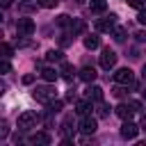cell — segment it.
<instances>
[{
  "instance_id": "obj_27",
  "label": "cell",
  "mask_w": 146,
  "mask_h": 146,
  "mask_svg": "<svg viewBox=\"0 0 146 146\" xmlns=\"http://www.w3.org/2000/svg\"><path fill=\"white\" fill-rule=\"evenodd\" d=\"M0 73H11V64L2 57H0Z\"/></svg>"
},
{
  "instance_id": "obj_35",
  "label": "cell",
  "mask_w": 146,
  "mask_h": 146,
  "mask_svg": "<svg viewBox=\"0 0 146 146\" xmlns=\"http://www.w3.org/2000/svg\"><path fill=\"white\" fill-rule=\"evenodd\" d=\"M141 75H144V78H146V64H144V71H141Z\"/></svg>"
},
{
  "instance_id": "obj_14",
  "label": "cell",
  "mask_w": 146,
  "mask_h": 146,
  "mask_svg": "<svg viewBox=\"0 0 146 146\" xmlns=\"http://www.w3.org/2000/svg\"><path fill=\"white\" fill-rule=\"evenodd\" d=\"M98 46H100L98 34H87V36H84V48H87V50H94V48H98Z\"/></svg>"
},
{
  "instance_id": "obj_18",
  "label": "cell",
  "mask_w": 146,
  "mask_h": 146,
  "mask_svg": "<svg viewBox=\"0 0 146 146\" xmlns=\"http://www.w3.org/2000/svg\"><path fill=\"white\" fill-rule=\"evenodd\" d=\"M46 59L48 62H64V52L62 50H48L46 52Z\"/></svg>"
},
{
  "instance_id": "obj_38",
  "label": "cell",
  "mask_w": 146,
  "mask_h": 146,
  "mask_svg": "<svg viewBox=\"0 0 146 146\" xmlns=\"http://www.w3.org/2000/svg\"><path fill=\"white\" fill-rule=\"evenodd\" d=\"M23 2H25V0H23Z\"/></svg>"
},
{
  "instance_id": "obj_28",
  "label": "cell",
  "mask_w": 146,
  "mask_h": 146,
  "mask_svg": "<svg viewBox=\"0 0 146 146\" xmlns=\"http://www.w3.org/2000/svg\"><path fill=\"white\" fill-rule=\"evenodd\" d=\"M128 5L135 7V9H144L146 7V0H128Z\"/></svg>"
},
{
  "instance_id": "obj_30",
  "label": "cell",
  "mask_w": 146,
  "mask_h": 146,
  "mask_svg": "<svg viewBox=\"0 0 146 146\" xmlns=\"http://www.w3.org/2000/svg\"><path fill=\"white\" fill-rule=\"evenodd\" d=\"M137 21H139L141 25H146V9H139V14H137Z\"/></svg>"
},
{
  "instance_id": "obj_15",
  "label": "cell",
  "mask_w": 146,
  "mask_h": 146,
  "mask_svg": "<svg viewBox=\"0 0 146 146\" xmlns=\"http://www.w3.org/2000/svg\"><path fill=\"white\" fill-rule=\"evenodd\" d=\"M39 75H41L46 82H55V80H57V71H55V68H50V66L41 68V71H39Z\"/></svg>"
},
{
  "instance_id": "obj_19",
  "label": "cell",
  "mask_w": 146,
  "mask_h": 146,
  "mask_svg": "<svg viewBox=\"0 0 146 146\" xmlns=\"http://www.w3.org/2000/svg\"><path fill=\"white\" fill-rule=\"evenodd\" d=\"M11 55H14V48H11L9 43H5V41H0V57H2V59H9Z\"/></svg>"
},
{
  "instance_id": "obj_37",
  "label": "cell",
  "mask_w": 146,
  "mask_h": 146,
  "mask_svg": "<svg viewBox=\"0 0 146 146\" xmlns=\"http://www.w3.org/2000/svg\"><path fill=\"white\" fill-rule=\"evenodd\" d=\"M0 21H2V14H0Z\"/></svg>"
},
{
  "instance_id": "obj_21",
  "label": "cell",
  "mask_w": 146,
  "mask_h": 146,
  "mask_svg": "<svg viewBox=\"0 0 146 146\" xmlns=\"http://www.w3.org/2000/svg\"><path fill=\"white\" fill-rule=\"evenodd\" d=\"M62 105H64L62 100H57V98H52V100L48 103V112H50V114H55V112H59V110H62Z\"/></svg>"
},
{
  "instance_id": "obj_29",
  "label": "cell",
  "mask_w": 146,
  "mask_h": 146,
  "mask_svg": "<svg viewBox=\"0 0 146 146\" xmlns=\"http://www.w3.org/2000/svg\"><path fill=\"white\" fill-rule=\"evenodd\" d=\"M71 41H73V39H71V32H66V34H62V39H59V43H62V46H68Z\"/></svg>"
},
{
  "instance_id": "obj_2",
  "label": "cell",
  "mask_w": 146,
  "mask_h": 146,
  "mask_svg": "<svg viewBox=\"0 0 146 146\" xmlns=\"http://www.w3.org/2000/svg\"><path fill=\"white\" fill-rule=\"evenodd\" d=\"M137 110H141V105H139V103H135V100H132V103H121V105L116 107V114L125 121V119H132V114H135Z\"/></svg>"
},
{
  "instance_id": "obj_36",
  "label": "cell",
  "mask_w": 146,
  "mask_h": 146,
  "mask_svg": "<svg viewBox=\"0 0 146 146\" xmlns=\"http://www.w3.org/2000/svg\"><path fill=\"white\" fill-rule=\"evenodd\" d=\"M141 96H144V100H146V89H144V91H141Z\"/></svg>"
},
{
  "instance_id": "obj_5",
  "label": "cell",
  "mask_w": 146,
  "mask_h": 146,
  "mask_svg": "<svg viewBox=\"0 0 146 146\" xmlns=\"http://www.w3.org/2000/svg\"><path fill=\"white\" fill-rule=\"evenodd\" d=\"M114 64H116V52L110 50V48H105L103 55H100V68L110 71V68H114Z\"/></svg>"
},
{
  "instance_id": "obj_1",
  "label": "cell",
  "mask_w": 146,
  "mask_h": 146,
  "mask_svg": "<svg viewBox=\"0 0 146 146\" xmlns=\"http://www.w3.org/2000/svg\"><path fill=\"white\" fill-rule=\"evenodd\" d=\"M32 96H34V100H39V103H50V100L57 96V91H55V87L43 84V87H36V89L32 91Z\"/></svg>"
},
{
  "instance_id": "obj_17",
  "label": "cell",
  "mask_w": 146,
  "mask_h": 146,
  "mask_svg": "<svg viewBox=\"0 0 146 146\" xmlns=\"http://www.w3.org/2000/svg\"><path fill=\"white\" fill-rule=\"evenodd\" d=\"M59 73H62L66 80H71V78H73V73H75V68H73V64H68V62H62V68H59Z\"/></svg>"
},
{
  "instance_id": "obj_32",
  "label": "cell",
  "mask_w": 146,
  "mask_h": 146,
  "mask_svg": "<svg viewBox=\"0 0 146 146\" xmlns=\"http://www.w3.org/2000/svg\"><path fill=\"white\" fill-rule=\"evenodd\" d=\"M32 82H34V75H32V73L23 75V84H32Z\"/></svg>"
},
{
  "instance_id": "obj_23",
  "label": "cell",
  "mask_w": 146,
  "mask_h": 146,
  "mask_svg": "<svg viewBox=\"0 0 146 146\" xmlns=\"http://www.w3.org/2000/svg\"><path fill=\"white\" fill-rule=\"evenodd\" d=\"M96 114H98V116H107V114H110V107H107V105H105L103 100H98V107H96Z\"/></svg>"
},
{
  "instance_id": "obj_22",
  "label": "cell",
  "mask_w": 146,
  "mask_h": 146,
  "mask_svg": "<svg viewBox=\"0 0 146 146\" xmlns=\"http://www.w3.org/2000/svg\"><path fill=\"white\" fill-rule=\"evenodd\" d=\"M112 36H114L116 41H125V27H114V30H112Z\"/></svg>"
},
{
  "instance_id": "obj_33",
  "label": "cell",
  "mask_w": 146,
  "mask_h": 146,
  "mask_svg": "<svg viewBox=\"0 0 146 146\" xmlns=\"http://www.w3.org/2000/svg\"><path fill=\"white\" fill-rule=\"evenodd\" d=\"M11 2H14V0H0V7L7 9V7H11Z\"/></svg>"
},
{
  "instance_id": "obj_24",
  "label": "cell",
  "mask_w": 146,
  "mask_h": 146,
  "mask_svg": "<svg viewBox=\"0 0 146 146\" xmlns=\"http://www.w3.org/2000/svg\"><path fill=\"white\" fill-rule=\"evenodd\" d=\"M71 123H73V119H71V116H66V119H64V123H62V132H64V135H71V132H73Z\"/></svg>"
},
{
  "instance_id": "obj_25",
  "label": "cell",
  "mask_w": 146,
  "mask_h": 146,
  "mask_svg": "<svg viewBox=\"0 0 146 146\" xmlns=\"http://www.w3.org/2000/svg\"><path fill=\"white\" fill-rule=\"evenodd\" d=\"M9 135V123H7V119H0V139H5Z\"/></svg>"
},
{
  "instance_id": "obj_11",
  "label": "cell",
  "mask_w": 146,
  "mask_h": 146,
  "mask_svg": "<svg viewBox=\"0 0 146 146\" xmlns=\"http://www.w3.org/2000/svg\"><path fill=\"white\" fill-rule=\"evenodd\" d=\"M27 141L30 144H50V135L48 132H34L27 137Z\"/></svg>"
},
{
  "instance_id": "obj_4",
  "label": "cell",
  "mask_w": 146,
  "mask_h": 146,
  "mask_svg": "<svg viewBox=\"0 0 146 146\" xmlns=\"http://www.w3.org/2000/svg\"><path fill=\"white\" fill-rule=\"evenodd\" d=\"M34 30H36V27H34V21H32V18H18V23H16V32H18L21 36H30Z\"/></svg>"
},
{
  "instance_id": "obj_9",
  "label": "cell",
  "mask_w": 146,
  "mask_h": 146,
  "mask_svg": "<svg viewBox=\"0 0 146 146\" xmlns=\"http://www.w3.org/2000/svg\"><path fill=\"white\" fill-rule=\"evenodd\" d=\"M114 23H116V16L110 14V16L100 18V21L96 23V30H98V32H112V30H114Z\"/></svg>"
},
{
  "instance_id": "obj_6",
  "label": "cell",
  "mask_w": 146,
  "mask_h": 146,
  "mask_svg": "<svg viewBox=\"0 0 146 146\" xmlns=\"http://www.w3.org/2000/svg\"><path fill=\"white\" fill-rule=\"evenodd\" d=\"M34 123H36V114H34V112H23V114H18V128H21V130H30V128H34Z\"/></svg>"
},
{
  "instance_id": "obj_8",
  "label": "cell",
  "mask_w": 146,
  "mask_h": 146,
  "mask_svg": "<svg viewBox=\"0 0 146 146\" xmlns=\"http://www.w3.org/2000/svg\"><path fill=\"white\" fill-rule=\"evenodd\" d=\"M137 132H139V128H137L130 119H125V121H123V125H121V137H123V139H135V137H137Z\"/></svg>"
},
{
  "instance_id": "obj_31",
  "label": "cell",
  "mask_w": 146,
  "mask_h": 146,
  "mask_svg": "<svg viewBox=\"0 0 146 146\" xmlns=\"http://www.w3.org/2000/svg\"><path fill=\"white\" fill-rule=\"evenodd\" d=\"M135 36H137V41H139V43H146V32H144V30H139Z\"/></svg>"
},
{
  "instance_id": "obj_26",
  "label": "cell",
  "mask_w": 146,
  "mask_h": 146,
  "mask_svg": "<svg viewBox=\"0 0 146 146\" xmlns=\"http://www.w3.org/2000/svg\"><path fill=\"white\" fill-rule=\"evenodd\" d=\"M36 5L43 7V9H52V7L57 5V0H36Z\"/></svg>"
},
{
  "instance_id": "obj_7",
  "label": "cell",
  "mask_w": 146,
  "mask_h": 146,
  "mask_svg": "<svg viewBox=\"0 0 146 146\" xmlns=\"http://www.w3.org/2000/svg\"><path fill=\"white\" fill-rule=\"evenodd\" d=\"M78 128H80V132H84V135H94V132H96V128H98V123H96V119H94V116L84 114Z\"/></svg>"
},
{
  "instance_id": "obj_34",
  "label": "cell",
  "mask_w": 146,
  "mask_h": 146,
  "mask_svg": "<svg viewBox=\"0 0 146 146\" xmlns=\"http://www.w3.org/2000/svg\"><path fill=\"white\" fill-rule=\"evenodd\" d=\"M5 89H7V84H5V82H0V96L5 94Z\"/></svg>"
},
{
  "instance_id": "obj_20",
  "label": "cell",
  "mask_w": 146,
  "mask_h": 146,
  "mask_svg": "<svg viewBox=\"0 0 146 146\" xmlns=\"http://www.w3.org/2000/svg\"><path fill=\"white\" fill-rule=\"evenodd\" d=\"M55 23H57L59 27H71V23H73V18H71V16H66V14H59V16L55 18Z\"/></svg>"
},
{
  "instance_id": "obj_12",
  "label": "cell",
  "mask_w": 146,
  "mask_h": 146,
  "mask_svg": "<svg viewBox=\"0 0 146 146\" xmlns=\"http://www.w3.org/2000/svg\"><path fill=\"white\" fill-rule=\"evenodd\" d=\"M96 75H98V73H96V68H94V66H84V68L80 71V80H84V82H94V80H96Z\"/></svg>"
},
{
  "instance_id": "obj_3",
  "label": "cell",
  "mask_w": 146,
  "mask_h": 146,
  "mask_svg": "<svg viewBox=\"0 0 146 146\" xmlns=\"http://www.w3.org/2000/svg\"><path fill=\"white\" fill-rule=\"evenodd\" d=\"M114 82L116 84H135V73L130 71V68H119L116 73H114Z\"/></svg>"
},
{
  "instance_id": "obj_16",
  "label": "cell",
  "mask_w": 146,
  "mask_h": 146,
  "mask_svg": "<svg viewBox=\"0 0 146 146\" xmlns=\"http://www.w3.org/2000/svg\"><path fill=\"white\" fill-rule=\"evenodd\" d=\"M89 9H91L94 14H103V11L107 9V2H105V0H91V2H89Z\"/></svg>"
},
{
  "instance_id": "obj_10",
  "label": "cell",
  "mask_w": 146,
  "mask_h": 146,
  "mask_svg": "<svg viewBox=\"0 0 146 146\" xmlns=\"http://www.w3.org/2000/svg\"><path fill=\"white\" fill-rule=\"evenodd\" d=\"M84 98H89V100H103V89L100 87H96V84H89L87 89H84Z\"/></svg>"
},
{
  "instance_id": "obj_13",
  "label": "cell",
  "mask_w": 146,
  "mask_h": 146,
  "mask_svg": "<svg viewBox=\"0 0 146 146\" xmlns=\"http://www.w3.org/2000/svg\"><path fill=\"white\" fill-rule=\"evenodd\" d=\"M75 112H78L80 116L89 114V112H91V100H89V98H87V100H78V103H75Z\"/></svg>"
}]
</instances>
